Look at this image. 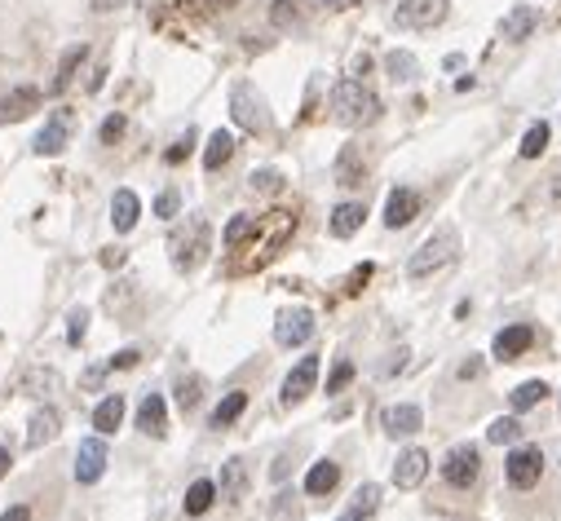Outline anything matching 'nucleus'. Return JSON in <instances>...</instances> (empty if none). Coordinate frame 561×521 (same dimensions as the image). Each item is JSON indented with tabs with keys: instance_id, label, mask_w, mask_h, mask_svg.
<instances>
[{
	"instance_id": "obj_14",
	"label": "nucleus",
	"mask_w": 561,
	"mask_h": 521,
	"mask_svg": "<svg viewBox=\"0 0 561 521\" xmlns=\"http://www.w3.org/2000/svg\"><path fill=\"white\" fill-rule=\"evenodd\" d=\"M380 424H385L389 437H411V433L424 424V416H420L415 402H403V407H385V411H380Z\"/></svg>"
},
{
	"instance_id": "obj_17",
	"label": "nucleus",
	"mask_w": 561,
	"mask_h": 521,
	"mask_svg": "<svg viewBox=\"0 0 561 521\" xmlns=\"http://www.w3.org/2000/svg\"><path fill=\"white\" fill-rule=\"evenodd\" d=\"M138 428H142L147 437H164L168 411H164V398H159V393H147V398H142V407H138Z\"/></svg>"
},
{
	"instance_id": "obj_2",
	"label": "nucleus",
	"mask_w": 561,
	"mask_h": 521,
	"mask_svg": "<svg viewBox=\"0 0 561 521\" xmlns=\"http://www.w3.org/2000/svg\"><path fill=\"white\" fill-rule=\"evenodd\" d=\"M451 257H456V234H451V230H438V234H429V239L415 248V257L407 260V274L411 278H429L433 269H442Z\"/></svg>"
},
{
	"instance_id": "obj_19",
	"label": "nucleus",
	"mask_w": 561,
	"mask_h": 521,
	"mask_svg": "<svg viewBox=\"0 0 561 521\" xmlns=\"http://www.w3.org/2000/svg\"><path fill=\"white\" fill-rule=\"evenodd\" d=\"M535 22H539V13L530 9V4H517L504 13V22H500V36L504 40H526L530 31H535Z\"/></svg>"
},
{
	"instance_id": "obj_32",
	"label": "nucleus",
	"mask_w": 561,
	"mask_h": 521,
	"mask_svg": "<svg viewBox=\"0 0 561 521\" xmlns=\"http://www.w3.org/2000/svg\"><path fill=\"white\" fill-rule=\"evenodd\" d=\"M256 234V216H248V212H239V216H230V225H226V248H239L244 239H253Z\"/></svg>"
},
{
	"instance_id": "obj_47",
	"label": "nucleus",
	"mask_w": 561,
	"mask_h": 521,
	"mask_svg": "<svg viewBox=\"0 0 561 521\" xmlns=\"http://www.w3.org/2000/svg\"><path fill=\"white\" fill-rule=\"evenodd\" d=\"M482 371V358H468V363H459V380H473Z\"/></svg>"
},
{
	"instance_id": "obj_33",
	"label": "nucleus",
	"mask_w": 561,
	"mask_h": 521,
	"mask_svg": "<svg viewBox=\"0 0 561 521\" xmlns=\"http://www.w3.org/2000/svg\"><path fill=\"white\" fill-rule=\"evenodd\" d=\"M521 437V424H517V416H500L491 428H486V442H495V446H512Z\"/></svg>"
},
{
	"instance_id": "obj_52",
	"label": "nucleus",
	"mask_w": 561,
	"mask_h": 521,
	"mask_svg": "<svg viewBox=\"0 0 561 521\" xmlns=\"http://www.w3.org/2000/svg\"><path fill=\"white\" fill-rule=\"evenodd\" d=\"M341 521H367V517H362L358 508H345V513H341Z\"/></svg>"
},
{
	"instance_id": "obj_55",
	"label": "nucleus",
	"mask_w": 561,
	"mask_h": 521,
	"mask_svg": "<svg viewBox=\"0 0 561 521\" xmlns=\"http://www.w3.org/2000/svg\"><path fill=\"white\" fill-rule=\"evenodd\" d=\"M208 4H221V9H230V4H239V0H208Z\"/></svg>"
},
{
	"instance_id": "obj_38",
	"label": "nucleus",
	"mask_w": 561,
	"mask_h": 521,
	"mask_svg": "<svg viewBox=\"0 0 561 521\" xmlns=\"http://www.w3.org/2000/svg\"><path fill=\"white\" fill-rule=\"evenodd\" d=\"M350 508H358L362 517H371V513L380 508V486H371V481H367V486H358V495H354V504H350Z\"/></svg>"
},
{
	"instance_id": "obj_34",
	"label": "nucleus",
	"mask_w": 561,
	"mask_h": 521,
	"mask_svg": "<svg viewBox=\"0 0 561 521\" xmlns=\"http://www.w3.org/2000/svg\"><path fill=\"white\" fill-rule=\"evenodd\" d=\"M544 146H548V124H530L521 137V159H539Z\"/></svg>"
},
{
	"instance_id": "obj_39",
	"label": "nucleus",
	"mask_w": 561,
	"mask_h": 521,
	"mask_svg": "<svg viewBox=\"0 0 561 521\" xmlns=\"http://www.w3.org/2000/svg\"><path fill=\"white\" fill-rule=\"evenodd\" d=\"M248 186H253V190H261V195H279V190H283V177H279L274 168H256Z\"/></svg>"
},
{
	"instance_id": "obj_43",
	"label": "nucleus",
	"mask_w": 561,
	"mask_h": 521,
	"mask_svg": "<svg viewBox=\"0 0 561 521\" xmlns=\"http://www.w3.org/2000/svg\"><path fill=\"white\" fill-rule=\"evenodd\" d=\"M182 208V199H177V190H164L159 199H155V216H164V221H173Z\"/></svg>"
},
{
	"instance_id": "obj_37",
	"label": "nucleus",
	"mask_w": 561,
	"mask_h": 521,
	"mask_svg": "<svg viewBox=\"0 0 561 521\" xmlns=\"http://www.w3.org/2000/svg\"><path fill=\"white\" fill-rule=\"evenodd\" d=\"M297 18H301V0H274V9H270L274 27H292Z\"/></svg>"
},
{
	"instance_id": "obj_13",
	"label": "nucleus",
	"mask_w": 561,
	"mask_h": 521,
	"mask_svg": "<svg viewBox=\"0 0 561 521\" xmlns=\"http://www.w3.org/2000/svg\"><path fill=\"white\" fill-rule=\"evenodd\" d=\"M424 472H429V455L420 451V446H411L398 455V464H394V486H403V490H415L420 481H424Z\"/></svg>"
},
{
	"instance_id": "obj_11",
	"label": "nucleus",
	"mask_w": 561,
	"mask_h": 521,
	"mask_svg": "<svg viewBox=\"0 0 561 521\" xmlns=\"http://www.w3.org/2000/svg\"><path fill=\"white\" fill-rule=\"evenodd\" d=\"M415 212H420V195L407 190V186H394L389 199H385V225H389V230H403Z\"/></svg>"
},
{
	"instance_id": "obj_53",
	"label": "nucleus",
	"mask_w": 561,
	"mask_h": 521,
	"mask_svg": "<svg viewBox=\"0 0 561 521\" xmlns=\"http://www.w3.org/2000/svg\"><path fill=\"white\" fill-rule=\"evenodd\" d=\"M327 9H345V4H354V0H323Z\"/></svg>"
},
{
	"instance_id": "obj_9",
	"label": "nucleus",
	"mask_w": 561,
	"mask_h": 521,
	"mask_svg": "<svg viewBox=\"0 0 561 521\" xmlns=\"http://www.w3.org/2000/svg\"><path fill=\"white\" fill-rule=\"evenodd\" d=\"M314 380H318V358L306 354L301 363L288 371V380H283V407H297V402H306L309 389H314Z\"/></svg>"
},
{
	"instance_id": "obj_44",
	"label": "nucleus",
	"mask_w": 561,
	"mask_h": 521,
	"mask_svg": "<svg viewBox=\"0 0 561 521\" xmlns=\"http://www.w3.org/2000/svg\"><path fill=\"white\" fill-rule=\"evenodd\" d=\"M191 142H195V133H186L182 142H173V146L164 151V159H168V163H182V159L191 155Z\"/></svg>"
},
{
	"instance_id": "obj_46",
	"label": "nucleus",
	"mask_w": 561,
	"mask_h": 521,
	"mask_svg": "<svg viewBox=\"0 0 561 521\" xmlns=\"http://www.w3.org/2000/svg\"><path fill=\"white\" fill-rule=\"evenodd\" d=\"M133 363H138V349H124V354H115V358H111L106 366L115 371V366H133Z\"/></svg>"
},
{
	"instance_id": "obj_3",
	"label": "nucleus",
	"mask_w": 561,
	"mask_h": 521,
	"mask_svg": "<svg viewBox=\"0 0 561 521\" xmlns=\"http://www.w3.org/2000/svg\"><path fill=\"white\" fill-rule=\"evenodd\" d=\"M168 248H173V265L177 269H195L208 257V221L204 216H191V239H186V230H177L168 239Z\"/></svg>"
},
{
	"instance_id": "obj_10",
	"label": "nucleus",
	"mask_w": 561,
	"mask_h": 521,
	"mask_svg": "<svg viewBox=\"0 0 561 521\" xmlns=\"http://www.w3.org/2000/svg\"><path fill=\"white\" fill-rule=\"evenodd\" d=\"M530 340H535V331H530L526 322H512V327H504V331L495 336L491 354H495L500 363H512V358H521V354L530 349Z\"/></svg>"
},
{
	"instance_id": "obj_24",
	"label": "nucleus",
	"mask_w": 561,
	"mask_h": 521,
	"mask_svg": "<svg viewBox=\"0 0 561 521\" xmlns=\"http://www.w3.org/2000/svg\"><path fill=\"white\" fill-rule=\"evenodd\" d=\"M212 499H217V481H208V477H200V481H191V490H186V517H204L208 508H212Z\"/></svg>"
},
{
	"instance_id": "obj_16",
	"label": "nucleus",
	"mask_w": 561,
	"mask_h": 521,
	"mask_svg": "<svg viewBox=\"0 0 561 521\" xmlns=\"http://www.w3.org/2000/svg\"><path fill=\"white\" fill-rule=\"evenodd\" d=\"M235 119L248 128V133H256V128H265L270 119H265V110H261V98H256L248 84H239L235 89Z\"/></svg>"
},
{
	"instance_id": "obj_31",
	"label": "nucleus",
	"mask_w": 561,
	"mask_h": 521,
	"mask_svg": "<svg viewBox=\"0 0 561 521\" xmlns=\"http://www.w3.org/2000/svg\"><path fill=\"white\" fill-rule=\"evenodd\" d=\"M385 71H389V80H398V84H407V80H415V53H407V49H394L389 57H385Z\"/></svg>"
},
{
	"instance_id": "obj_21",
	"label": "nucleus",
	"mask_w": 561,
	"mask_h": 521,
	"mask_svg": "<svg viewBox=\"0 0 561 521\" xmlns=\"http://www.w3.org/2000/svg\"><path fill=\"white\" fill-rule=\"evenodd\" d=\"M244 411H248V393H244V389H230V393L212 407V428H230Z\"/></svg>"
},
{
	"instance_id": "obj_30",
	"label": "nucleus",
	"mask_w": 561,
	"mask_h": 521,
	"mask_svg": "<svg viewBox=\"0 0 561 521\" xmlns=\"http://www.w3.org/2000/svg\"><path fill=\"white\" fill-rule=\"evenodd\" d=\"M548 398V384L544 380H526V384H517L509 393V402H512V411H530L535 402H544Z\"/></svg>"
},
{
	"instance_id": "obj_36",
	"label": "nucleus",
	"mask_w": 561,
	"mask_h": 521,
	"mask_svg": "<svg viewBox=\"0 0 561 521\" xmlns=\"http://www.w3.org/2000/svg\"><path fill=\"white\" fill-rule=\"evenodd\" d=\"M274 521H297L301 517V504H297V495L292 490H279L274 495V513H270Z\"/></svg>"
},
{
	"instance_id": "obj_1",
	"label": "nucleus",
	"mask_w": 561,
	"mask_h": 521,
	"mask_svg": "<svg viewBox=\"0 0 561 521\" xmlns=\"http://www.w3.org/2000/svg\"><path fill=\"white\" fill-rule=\"evenodd\" d=\"M376 115H380V102H376V93H371L362 80H336V89H332V119H336V124L362 128V124H371Z\"/></svg>"
},
{
	"instance_id": "obj_28",
	"label": "nucleus",
	"mask_w": 561,
	"mask_h": 521,
	"mask_svg": "<svg viewBox=\"0 0 561 521\" xmlns=\"http://www.w3.org/2000/svg\"><path fill=\"white\" fill-rule=\"evenodd\" d=\"M120 419H124V398L115 393V398H102V402H98V411H94V428L106 437V433L120 428Z\"/></svg>"
},
{
	"instance_id": "obj_42",
	"label": "nucleus",
	"mask_w": 561,
	"mask_h": 521,
	"mask_svg": "<svg viewBox=\"0 0 561 521\" xmlns=\"http://www.w3.org/2000/svg\"><path fill=\"white\" fill-rule=\"evenodd\" d=\"M124 124H129L124 115H106V119H102V128H98V137H102L106 146H111L115 137H124Z\"/></svg>"
},
{
	"instance_id": "obj_20",
	"label": "nucleus",
	"mask_w": 561,
	"mask_h": 521,
	"mask_svg": "<svg viewBox=\"0 0 561 521\" xmlns=\"http://www.w3.org/2000/svg\"><path fill=\"white\" fill-rule=\"evenodd\" d=\"M217 490H221L226 499H244V495H248V464H244V460H226Z\"/></svg>"
},
{
	"instance_id": "obj_5",
	"label": "nucleus",
	"mask_w": 561,
	"mask_h": 521,
	"mask_svg": "<svg viewBox=\"0 0 561 521\" xmlns=\"http://www.w3.org/2000/svg\"><path fill=\"white\" fill-rule=\"evenodd\" d=\"M504 472H509L512 490H530V486L539 481V472H544V455H539V446H517V451L509 455V464H504Z\"/></svg>"
},
{
	"instance_id": "obj_7",
	"label": "nucleus",
	"mask_w": 561,
	"mask_h": 521,
	"mask_svg": "<svg viewBox=\"0 0 561 521\" xmlns=\"http://www.w3.org/2000/svg\"><path fill=\"white\" fill-rule=\"evenodd\" d=\"M477 472H482V460H477V446H456L447 460H442V477H447V486H473L477 481Z\"/></svg>"
},
{
	"instance_id": "obj_50",
	"label": "nucleus",
	"mask_w": 561,
	"mask_h": 521,
	"mask_svg": "<svg viewBox=\"0 0 561 521\" xmlns=\"http://www.w3.org/2000/svg\"><path fill=\"white\" fill-rule=\"evenodd\" d=\"M102 265H124V252L115 248V252H102Z\"/></svg>"
},
{
	"instance_id": "obj_15",
	"label": "nucleus",
	"mask_w": 561,
	"mask_h": 521,
	"mask_svg": "<svg viewBox=\"0 0 561 521\" xmlns=\"http://www.w3.org/2000/svg\"><path fill=\"white\" fill-rule=\"evenodd\" d=\"M67 151V110H58V115H49V124L36 133V155H62Z\"/></svg>"
},
{
	"instance_id": "obj_54",
	"label": "nucleus",
	"mask_w": 561,
	"mask_h": 521,
	"mask_svg": "<svg viewBox=\"0 0 561 521\" xmlns=\"http://www.w3.org/2000/svg\"><path fill=\"white\" fill-rule=\"evenodd\" d=\"M553 204H557V208H561V177H557V181H553Z\"/></svg>"
},
{
	"instance_id": "obj_22",
	"label": "nucleus",
	"mask_w": 561,
	"mask_h": 521,
	"mask_svg": "<svg viewBox=\"0 0 561 521\" xmlns=\"http://www.w3.org/2000/svg\"><path fill=\"white\" fill-rule=\"evenodd\" d=\"M336 481H341V469H336L332 460H318V464L309 469V477H306V495L323 499V495H332V490H336Z\"/></svg>"
},
{
	"instance_id": "obj_4",
	"label": "nucleus",
	"mask_w": 561,
	"mask_h": 521,
	"mask_svg": "<svg viewBox=\"0 0 561 521\" xmlns=\"http://www.w3.org/2000/svg\"><path fill=\"white\" fill-rule=\"evenodd\" d=\"M442 18H447V0H398V9H394V22L407 31L438 27Z\"/></svg>"
},
{
	"instance_id": "obj_45",
	"label": "nucleus",
	"mask_w": 561,
	"mask_h": 521,
	"mask_svg": "<svg viewBox=\"0 0 561 521\" xmlns=\"http://www.w3.org/2000/svg\"><path fill=\"white\" fill-rule=\"evenodd\" d=\"M0 521H31V508H27V504H13V508L0 513Z\"/></svg>"
},
{
	"instance_id": "obj_27",
	"label": "nucleus",
	"mask_w": 561,
	"mask_h": 521,
	"mask_svg": "<svg viewBox=\"0 0 561 521\" xmlns=\"http://www.w3.org/2000/svg\"><path fill=\"white\" fill-rule=\"evenodd\" d=\"M336 181L341 186H362L367 181V168H362V159H358V146H345L341 159H336Z\"/></svg>"
},
{
	"instance_id": "obj_35",
	"label": "nucleus",
	"mask_w": 561,
	"mask_h": 521,
	"mask_svg": "<svg viewBox=\"0 0 561 521\" xmlns=\"http://www.w3.org/2000/svg\"><path fill=\"white\" fill-rule=\"evenodd\" d=\"M200 393H204V380H200V375H186V380L177 384V407H182V411H195V407H200Z\"/></svg>"
},
{
	"instance_id": "obj_23",
	"label": "nucleus",
	"mask_w": 561,
	"mask_h": 521,
	"mask_svg": "<svg viewBox=\"0 0 561 521\" xmlns=\"http://www.w3.org/2000/svg\"><path fill=\"white\" fill-rule=\"evenodd\" d=\"M53 437H58V411H53V407H40V411L31 416V428H27V446L40 451Z\"/></svg>"
},
{
	"instance_id": "obj_25",
	"label": "nucleus",
	"mask_w": 561,
	"mask_h": 521,
	"mask_svg": "<svg viewBox=\"0 0 561 521\" xmlns=\"http://www.w3.org/2000/svg\"><path fill=\"white\" fill-rule=\"evenodd\" d=\"M230 155H235V137H230V133H221V128H217V133H212V137H208V151H204V168H208V172H217V168H226V163H230Z\"/></svg>"
},
{
	"instance_id": "obj_6",
	"label": "nucleus",
	"mask_w": 561,
	"mask_h": 521,
	"mask_svg": "<svg viewBox=\"0 0 561 521\" xmlns=\"http://www.w3.org/2000/svg\"><path fill=\"white\" fill-rule=\"evenodd\" d=\"M309 336H314V313L309 310H283L279 318H274V340H279L283 349L306 345Z\"/></svg>"
},
{
	"instance_id": "obj_18",
	"label": "nucleus",
	"mask_w": 561,
	"mask_h": 521,
	"mask_svg": "<svg viewBox=\"0 0 561 521\" xmlns=\"http://www.w3.org/2000/svg\"><path fill=\"white\" fill-rule=\"evenodd\" d=\"M138 216H142V199H138L133 190H115V199H111V221H115V230L129 234V230L138 225Z\"/></svg>"
},
{
	"instance_id": "obj_40",
	"label": "nucleus",
	"mask_w": 561,
	"mask_h": 521,
	"mask_svg": "<svg viewBox=\"0 0 561 521\" xmlns=\"http://www.w3.org/2000/svg\"><path fill=\"white\" fill-rule=\"evenodd\" d=\"M85 331H89V310H71V313H67V340H71V345H80V340H85Z\"/></svg>"
},
{
	"instance_id": "obj_51",
	"label": "nucleus",
	"mask_w": 561,
	"mask_h": 521,
	"mask_svg": "<svg viewBox=\"0 0 561 521\" xmlns=\"http://www.w3.org/2000/svg\"><path fill=\"white\" fill-rule=\"evenodd\" d=\"M9 464H13V455H9V451H4V446H0V477H4V472H9Z\"/></svg>"
},
{
	"instance_id": "obj_26",
	"label": "nucleus",
	"mask_w": 561,
	"mask_h": 521,
	"mask_svg": "<svg viewBox=\"0 0 561 521\" xmlns=\"http://www.w3.org/2000/svg\"><path fill=\"white\" fill-rule=\"evenodd\" d=\"M85 57H89V49H85V45H71V49L62 53V62H58V75H53V93H62V89L76 80V71L85 66Z\"/></svg>"
},
{
	"instance_id": "obj_8",
	"label": "nucleus",
	"mask_w": 561,
	"mask_h": 521,
	"mask_svg": "<svg viewBox=\"0 0 561 521\" xmlns=\"http://www.w3.org/2000/svg\"><path fill=\"white\" fill-rule=\"evenodd\" d=\"M106 460H111V455H106L102 437H85L80 451H76V481H80V486H94L106 472Z\"/></svg>"
},
{
	"instance_id": "obj_48",
	"label": "nucleus",
	"mask_w": 561,
	"mask_h": 521,
	"mask_svg": "<svg viewBox=\"0 0 561 521\" xmlns=\"http://www.w3.org/2000/svg\"><path fill=\"white\" fill-rule=\"evenodd\" d=\"M102 375H106V366H94V371L85 375V384H89V389H98V384H102Z\"/></svg>"
},
{
	"instance_id": "obj_29",
	"label": "nucleus",
	"mask_w": 561,
	"mask_h": 521,
	"mask_svg": "<svg viewBox=\"0 0 561 521\" xmlns=\"http://www.w3.org/2000/svg\"><path fill=\"white\" fill-rule=\"evenodd\" d=\"M362 216H367L362 204H341V208L332 212V234H336V239H350L358 225H362Z\"/></svg>"
},
{
	"instance_id": "obj_12",
	"label": "nucleus",
	"mask_w": 561,
	"mask_h": 521,
	"mask_svg": "<svg viewBox=\"0 0 561 521\" xmlns=\"http://www.w3.org/2000/svg\"><path fill=\"white\" fill-rule=\"evenodd\" d=\"M40 106V89H9L0 93V124H18Z\"/></svg>"
},
{
	"instance_id": "obj_41",
	"label": "nucleus",
	"mask_w": 561,
	"mask_h": 521,
	"mask_svg": "<svg viewBox=\"0 0 561 521\" xmlns=\"http://www.w3.org/2000/svg\"><path fill=\"white\" fill-rule=\"evenodd\" d=\"M350 380H354V363H350V358H341V363L332 366V375H327V393H341Z\"/></svg>"
},
{
	"instance_id": "obj_49",
	"label": "nucleus",
	"mask_w": 561,
	"mask_h": 521,
	"mask_svg": "<svg viewBox=\"0 0 561 521\" xmlns=\"http://www.w3.org/2000/svg\"><path fill=\"white\" fill-rule=\"evenodd\" d=\"M124 0H94V13H111V9H120Z\"/></svg>"
}]
</instances>
